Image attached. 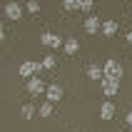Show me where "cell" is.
Instances as JSON below:
<instances>
[{"label": "cell", "instance_id": "obj_1", "mask_svg": "<svg viewBox=\"0 0 132 132\" xmlns=\"http://www.w3.org/2000/svg\"><path fill=\"white\" fill-rule=\"evenodd\" d=\"M102 70H105V80H112V82H122V75H125V70H122V65H120V62H117L115 57L105 60Z\"/></svg>", "mask_w": 132, "mask_h": 132}, {"label": "cell", "instance_id": "obj_2", "mask_svg": "<svg viewBox=\"0 0 132 132\" xmlns=\"http://www.w3.org/2000/svg\"><path fill=\"white\" fill-rule=\"evenodd\" d=\"M3 13H5L7 20H20L22 15H25V5L18 3V0H7L5 5H3Z\"/></svg>", "mask_w": 132, "mask_h": 132}, {"label": "cell", "instance_id": "obj_3", "mask_svg": "<svg viewBox=\"0 0 132 132\" xmlns=\"http://www.w3.org/2000/svg\"><path fill=\"white\" fill-rule=\"evenodd\" d=\"M40 43H43L45 47H55V50H57V47H65V40L60 35H55V32H50V30H45L43 35H40Z\"/></svg>", "mask_w": 132, "mask_h": 132}, {"label": "cell", "instance_id": "obj_4", "mask_svg": "<svg viewBox=\"0 0 132 132\" xmlns=\"http://www.w3.org/2000/svg\"><path fill=\"white\" fill-rule=\"evenodd\" d=\"M85 32H87V35H95V32H102V20H100V18H97L95 13L85 18Z\"/></svg>", "mask_w": 132, "mask_h": 132}, {"label": "cell", "instance_id": "obj_5", "mask_svg": "<svg viewBox=\"0 0 132 132\" xmlns=\"http://www.w3.org/2000/svg\"><path fill=\"white\" fill-rule=\"evenodd\" d=\"M25 90H28V95H43V92H47V85L40 77H32V80H28Z\"/></svg>", "mask_w": 132, "mask_h": 132}, {"label": "cell", "instance_id": "obj_6", "mask_svg": "<svg viewBox=\"0 0 132 132\" xmlns=\"http://www.w3.org/2000/svg\"><path fill=\"white\" fill-rule=\"evenodd\" d=\"M100 87H102V95L107 97V100H112V97L120 92V82H112V80H102L100 82Z\"/></svg>", "mask_w": 132, "mask_h": 132}, {"label": "cell", "instance_id": "obj_7", "mask_svg": "<svg viewBox=\"0 0 132 132\" xmlns=\"http://www.w3.org/2000/svg\"><path fill=\"white\" fill-rule=\"evenodd\" d=\"M62 95H65V92H62V87H60V85H47V92H45V97H47V102H60V100H62Z\"/></svg>", "mask_w": 132, "mask_h": 132}, {"label": "cell", "instance_id": "obj_8", "mask_svg": "<svg viewBox=\"0 0 132 132\" xmlns=\"http://www.w3.org/2000/svg\"><path fill=\"white\" fill-rule=\"evenodd\" d=\"M87 77L90 80H95V82H102L105 80V70H102V65H87Z\"/></svg>", "mask_w": 132, "mask_h": 132}, {"label": "cell", "instance_id": "obj_9", "mask_svg": "<svg viewBox=\"0 0 132 132\" xmlns=\"http://www.w3.org/2000/svg\"><path fill=\"white\" fill-rule=\"evenodd\" d=\"M100 117L102 120H112L115 117V102H112V100H105V102L100 105Z\"/></svg>", "mask_w": 132, "mask_h": 132}, {"label": "cell", "instance_id": "obj_10", "mask_svg": "<svg viewBox=\"0 0 132 132\" xmlns=\"http://www.w3.org/2000/svg\"><path fill=\"white\" fill-rule=\"evenodd\" d=\"M62 50H65V55H75V52L80 50V43H77V37H67Z\"/></svg>", "mask_w": 132, "mask_h": 132}, {"label": "cell", "instance_id": "obj_11", "mask_svg": "<svg viewBox=\"0 0 132 132\" xmlns=\"http://www.w3.org/2000/svg\"><path fill=\"white\" fill-rule=\"evenodd\" d=\"M115 32H117V22L112 20V18H110V20H105V22H102V35H105V37H112Z\"/></svg>", "mask_w": 132, "mask_h": 132}, {"label": "cell", "instance_id": "obj_12", "mask_svg": "<svg viewBox=\"0 0 132 132\" xmlns=\"http://www.w3.org/2000/svg\"><path fill=\"white\" fill-rule=\"evenodd\" d=\"M52 110H55V105L45 100V102L37 107V117H52Z\"/></svg>", "mask_w": 132, "mask_h": 132}, {"label": "cell", "instance_id": "obj_13", "mask_svg": "<svg viewBox=\"0 0 132 132\" xmlns=\"http://www.w3.org/2000/svg\"><path fill=\"white\" fill-rule=\"evenodd\" d=\"M20 115H22V120H32L35 117V105H22V110H20Z\"/></svg>", "mask_w": 132, "mask_h": 132}, {"label": "cell", "instance_id": "obj_14", "mask_svg": "<svg viewBox=\"0 0 132 132\" xmlns=\"http://www.w3.org/2000/svg\"><path fill=\"white\" fill-rule=\"evenodd\" d=\"M40 62H43V67H45V70H52V67H55V55H45Z\"/></svg>", "mask_w": 132, "mask_h": 132}, {"label": "cell", "instance_id": "obj_15", "mask_svg": "<svg viewBox=\"0 0 132 132\" xmlns=\"http://www.w3.org/2000/svg\"><path fill=\"white\" fill-rule=\"evenodd\" d=\"M25 10H28V13H40V3H37V0H28V3H25Z\"/></svg>", "mask_w": 132, "mask_h": 132}, {"label": "cell", "instance_id": "obj_16", "mask_svg": "<svg viewBox=\"0 0 132 132\" xmlns=\"http://www.w3.org/2000/svg\"><path fill=\"white\" fill-rule=\"evenodd\" d=\"M62 7H65V10H80V0H65Z\"/></svg>", "mask_w": 132, "mask_h": 132}, {"label": "cell", "instance_id": "obj_17", "mask_svg": "<svg viewBox=\"0 0 132 132\" xmlns=\"http://www.w3.org/2000/svg\"><path fill=\"white\" fill-rule=\"evenodd\" d=\"M92 0H80V10H85V13H92Z\"/></svg>", "mask_w": 132, "mask_h": 132}, {"label": "cell", "instance_id": "obj_18", "mask_svg": "<svg viewBox=\"0 0 132 132\" xmlns=\"http://www.w3.org/2000/svg\"><path fill=\"white\" fill-rule=\"evenodd\" d=\"M125 122H127V127H130V130H132V110H130V112H127V115H125Z\"/></svg>", "mask_w": 132, "mask_h": 132}, {"label": "cell", "instance_id": "obj_19", "mask_svg": "<svg viewBox=\"0 0 132 132\" xmlns=\"http://www.w3.org/2000/svg\"><path fill=\"white\" fill-rule=\"evenodd\" d=\"M127 43L132 45V30H130V32H127Z\"/></svg>", "mask_w": 132, "mask_h": 132}]
</instances>
